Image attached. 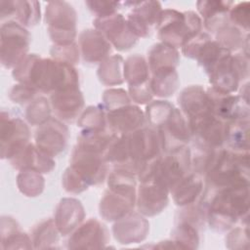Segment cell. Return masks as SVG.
I'll use <instances>...</instances> for the list:
<instances>
[{
    "instance_id": "5bb4252c",
    "label": "cell",
    "mask_w": 250,
    "mask_h": 250,
    "mask_svg": "<svg viewBox=\"0 0 250 250\" xmlns=\"http://www.w3.org/2000/svg\"><path fill=\"white\" fill-rule=\"evenodd\" d=\"M202 188V182L197 174H190L183 178L172 189L174 200L178 205L190 204L198 196Z\"/></svg>"
},
{
    "instance_id": "8992f818",
    "label": "cell",
    "mask_w": 250,
    "mask_h": 250,
    "mask_svg": "<svg viewBox=\"0 0 250 250\" xmlns=\"http://www.w3.org/2000/svg\"><path fill=\"white\" fill-rule=\"evenodd\" d=\"M35 140L37 147L52 157L64 149L67 129L59 121L50 118L37 130Z\"/></svg>"
},
{
    "instance_id": "4fadbf2b",
    "label": "cell",
    "mask_w": 250,
    "mask_h": 250,
    "mask_svg": "<svg viewBox=\"0 0 250 250\" xmlns=\"http://www.w3.org/2000/svg\"><path fill=\"white\" fill-rule=\"evenodd\" d=\"M83 208L75 199H62L57 210V227L63 234H67L83 219Z\"/></svg>"
},
{
    "instance_id": "cb8c5ba5",
    "label": "cell",
    "mask_w": 250,
    "mask_h": 250,
    "mask_svg": "<svg viewBox=\"0 0 250 250\" xmlns=\"http://www.w3.org/2000/svg\"><path fill=\"white\" fill-rule=\"evenodd\" d=\"M248 15H249V8L248 2L239 3L234 6L230 12V19L231 21L239 25L240 27L244 28L248 31Z\"/></svg>"
},
{
    "instance_id": "ffe728a7",
    "label": "cell",
    "mask_w": 250,
    "mask_h": 250,
    "mask_svg": "<svg viewBox=\"0 0 250 250\" xmlns=\"http://www.w3.org/2000/svg\"><path fill=\"white\" fill-rule=\"evenodd\" d=\"M121 62L122 58L119 56H113L110 59H107L104 62L103 65H101L100 69L108 70V71H99V77L101 81L104 84H120L122 83L121 76Z\"/></svg>"
},
{
    "instance_id": "30bf717a",
    "label": "cell",
    "mask_w": 250,
    "mask_h": 250,
    "mask_svg": "<svg viewBox=\"0 0 250 250\" xmlns=\"http://www.w3.org/2000/svg\"><path fill=\"white\" fill-rule=\"evenodd\" d=\"M51 100L57 115L66 120L75 118L83 105V97L78 88L55 92Z\"/></svg>"
},
{
    "instance_id": "d6986e66",
    "label": "cell",
    "mask_w": 250,
    "mask_h": 250,
    "mask_svg": "<svg viewBox=\"0 0 250 250\" xmlns=\"http://www.w3.org/2000/svg\"><path fill=\"white\" fill-rule=\"evenodd\" d=\"M226 141L237 152L248 151V120H237L228 125Z\"/></svg>"
},
{
    "instance_id": "ba28073f",
    "label": "cell",
    "mask_w": 250,
    "mask_h": 250,
    "mask_svg": "<svg viewBox=\"0 0 250 250\" xmlns=\"http://www.w3.org/2000/svg\"><path fill=\"white\" fill-rule=\"evenodd\" d=\"M168 188L155 180L148 179L142 182L139 189V210L145 215H155L168 202Z\"/></svg>"
},
{
    "instance_id": "5b68a950",
    "label": "cell",
    "mask_w": 250,
    "mask_h": 250,
    "mask_svg": "<svg viewBox=\"0 0 250 250\" xmlns=\"http://www.w3.org/2000/svg\"><path fill=\"white\" fill-rule=\"evenodd\" d=\"M28 128L20 119H11L1 115V143H2V157L12 158L18 154L28 140Z\"/></svg>"
},
{
    "instance_id": "6da1fadb",
    "label": "cell",
    "mask_w": 250,
    "mask_h": 250,
    "mask_svg": "<svg viewBox=\"0 0 250 250\" xmlns=\"http://www.w3.org/2000/svg\"><path fill=\"white\" fill-rule=\"evenodd\" d=\"M158 36L171 47L186 45L201 28V21L193 12L179 13L175 10L162 11L157 22Z\"/></svg>"
},
{
    "instance_id": "7a4b0ae2",
    "label": "cell",
    "mask_w": 250,
    "mask_h": 250,
    "mask_svg": "<svg viewBox=\"0 0 250 250\" xmlns=\"http://www.w3.org/2000/svg\"><path fill=\"white\" fill-rule=\"evenodd\" d=\"M75 11L65 2H51L46 9V21L51 38L58 45H69L75 37Z\"/></svg>"
},
{
    "instance_id": "9c48e42d",
    "label": "cell",
    "mask_w": 250,
    "mask_h": 250,
    "mask_svg": "<svg viewBox=\"0 0 250 250\" xmlns=\"http://www.w3.org/2000/svg\"><path fill=\"white\" fill-rule=\"evenodd\" d=\"M107 121L115 132L127 134L142 126L144 116L138 107L126 104L111 109L108 112Z\"/></svg>"
},
{
    "instance_id": "ac0fdd59",
    "label": "cell",
    "mask_w": 250,
    "mask_h": 250,
    "mask_svg": "<svg viewBox=\"0 0 250 250\" xmlns=\"http://www.w3.org/2000/svg\"><path fill=\"white\" fill-rule=\"evenodd\" d=\"M178 62V53L167 44H157L149 53V67L152 71L164 68L175 67Z\"/></svg>"
},
{
    "instance_id": "52a82bcc",
    "label": "cell",
    "mask_w": 250,
    "mask_h": 250,
    "mask_svg": "<svg viewBox=\"0 0 250 250\" xmlns=\"http://www.w3.org/2000/svg\"><path fill=\"white\" fill-rule=\"evenodd\" d=\"M134 10L129 14L128 24L137 37H146L156 25L161 14L158 2H134Z\"/></svg>"
},
{
    "instance_id": "277c9868",
    "label": "cell",
    "mask_w": 250,
    "mask_h": 250,
    "mask_svg": "<svg viewBox=\"0 0 250 250\" xmlns=\"http://www.w3.org/2000/svg\"><path fill=\"white\" fill-rule=\"evenodd\" d=\"M70 168L86 185H96L104 179L105 165L100 153L76 147L71 159Z\"/></svg>"
},
{
    "instance_id": "9a60e30c",
    "label": "cell",
    "mask_w": 250,
    "mask_h": 250,
    "mask_svg": "<svg viewBox=\"0 0 250 250\" xmlns=\"http://www.w3.org/2000/svg\"><path fill=\"white\" fill-rule=\"evenodd\" d=\"M152 72L153 77L149 84L151 93L160 97L172 95L178 85V75L175 67L159 68Z\"/></svg>"
},
{
    "instance_id": "7c38bea8",
    "label": "cell",
    "mask_w": 250,
    "mask_h": 250,
    "mask_svg": "<svg viewBox=\"0 0 250 250\" xmlns=\"http://www.w3.org/2000/svg\"><path fill=\"white\" fill-rule=\"evenodd\" d=\"M80 39L82 56L87 62H97L110 52V44L106 42L100 31L85 30Z\"/></svg>"
},
{
    "instance_id": "603a6c76",
    "label": "cell",
    "mask_w": 250,
    "mask_h": 250,
    "mask_svg": "<svg viewBox=\"0 0 250 250\" xmlns=\"http://www.w3.org/2000/svg\"><path fill=\"white\" fill-rule=\"evenodd\" d=\"M18 185H19V188L22 193H25L27 196H30L31 195L30 187H34L37 189V191L40 193L43 189L44 182H43V178L37 173V171H35L32 181H27L26 177L21 172L20 175L18 176Z\"/></svg>"
},
{
    "instance_id": "8fae6325",
    "label": "cell",
    "mask_w": 250,
    "mask_h": 250,
    "mask_svg": "<svg viewBox=\"0 0 250 250\" xmlns=\"http://www.w3.org/2000/svg\"><path fill=\"white\" fill-rule=\"evenodd\" d=\"M7 7L1 4V18L14 16L20 24L34 25L40 20L39 4L37 2H6L2 1Z\"/></svg>"
},
{
    "instance_id": "e0dca14e",
    "label": "cell",
    "mask_w": 250,
    "mask_h": 250,
    "mask_svg": "<svg viewBox=\"0 0 250 250\" xmlns=\"http://www.w3.org/2000/svg\"><path fill=\"white\" fill-rule=\"evenodd\" d=\"M232 2L224 1H200L197 2L199 13L205 18V24L207 28L212 29L214 24L222 23L224 15L229 11Z\"/></svg>"
},
{
    "instance_id": "2e32d148",
    "label": "cell",
    "mask_w": 250,
    "mask_h": 250,
    "mask_svg": "<svg viewBox=\"0 0 250 250\" xmlns=\"http://www.w3.org/2000/svg\"><path fill=\"white\" fill-rule=\"evenodd\" d=\"M124 77L131 87L146 84L148 68L145 60L140 56L128 58L124 64Z\"/></svg>"
},
{
    "instance_id": "7402d4cb",
    "label": "cell",
    "mask_w": 250,
    "mask_h": 250,
    "mask_svg": "<svg viewBox=\"0 0 250 250\" xmlns=\"http://www.w3.org/2000/svg\"><path fill=\"white\" fill-rule=\"evenodd\" d=\"M81 124H91L90 129L95 130H103L104 124V118L103 110H101L98 107L90 106L87 108V110L84 112V115L81 119Z\"/></svg>"
},
{
    "instance_id": "3957f363",
    "label": "cell",
    "mask_w": 250,
    "mask_h": 250,
    "mask_svg": "<svg viewBox=\"0 0 250 250\" xmlns=\"http://www.w3.org/2000/svg\"><path fill=\"white\" fill-rule=\"evenodd\" d=\"M29 44V33L15 21L1 26V62L6 67L17 66L25 56Z\"/></svg>"
},
{
    "instance_id": "d4e9b609",
    "label": "cell",
    "mask_w": 250,
    "mask_h": 250,
    "mask_svg": "<svg viewBox=\"0 0 250 250\" xmlns=\"http://www.w3.org/2000/svg\"><path fill=\"white\" fill-rule=\"evenodd\" d=\"M86 4L99 18H105L113 15L120 5L119 2H86Z\"/></svg>"
},
{
    "instance_id": "44dd1931",
    "label": "cell",
    "mask_w": 250,
    "mask_h": 250,
    "mask_svg": "<svg viewBox=\"0 0 250 250\" xmlns=\"http://www.w3.org/2000/svg\"><path fill=\"white\" fill-rule=\"evenodd\" d=\"M34 102L35 103L28 107L26 117L30 123L42 125L50 119L49 104L44 98H39Z\"/></svg>"
}]
</instances>
